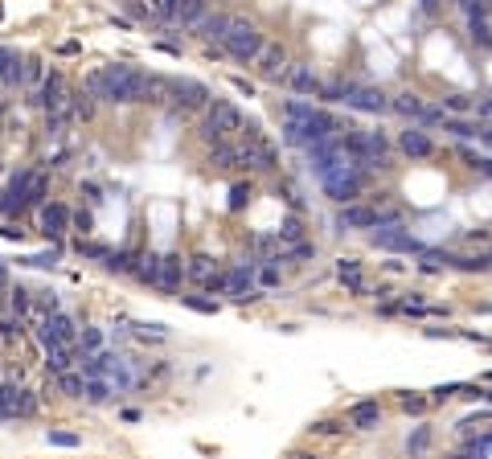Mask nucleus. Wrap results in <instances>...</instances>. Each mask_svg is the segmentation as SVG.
Instances as JSON below:
<instances>
[{"instance_id":"1a4fd4ad","label":"nucleus","mask_w":492,"mask_h":459,"mask_svg":"<svg viewBox=\"0 0 492 459\" xmlns=\"http://www.w3.org/2000/svg\"><path fill=\"white\" fill-rule=\"evenodd\" d=\"M205 123H213L222 135H234V131H242V111H238L234 103H226V99H213Z\"/></svg>"},{"instance_id":"c756f323","label":"nucleus","mask_w":492,"mask_h":459,"mask_svg":"<svg viewBox=\"0 0 492 459\" xmlns=\"http://www.w3.org/2000/svg\"><path fill=\"white\" fill-rule=\"evenodd\" d=\"M57 390H62L66 398H82V394H86V378H82V373H62V378H57Z\"/></svg>"},{"instance_id":"37998d69","label":"nucleus","mask_w":492,"mask_h":459,"mask_svg":"<svg viewBox=\"0 0 492 459\" xmlns=\"http://www.w3.org/2000/svg\"><path fill=\"white\" fill-rule=\"evenodd\" d=\"M476 103L468 99V94H448V111H456V115H464V111H472Z\"/></svg>"},{"instance_id":"a18cd8bd","label":"nucleus","mask_w":492,"mask_h":459,"mask_svg":"<svg viewBox=\"0 0 492 459\" xmlns=\"http://www.w3.org/2000/svg\"><path fill=\"white\" fill-rule=\"evenodd\" d=\"M131 267V254L119 250V254H107V271H127Z\"/></svg>"},{"instance_id":"4be33fe9","label":"nucleus","mask_w":492,"mask_h":459,"mask_svg":"<svg viewBox=\"0 0 492 459\" xmlns=\"http://www.w3.org/2000/svg\"><path fill=\"white\" fill-rule=\"evenodd\" d=\"M25 205H29V197H25V172H21V176L0 193V213H21Z\"/></svg>"},{"instance_id":"8fccbe9b","label":"nucleus","mask_w":492,"mask_h":459,"mask_svg":"<svg viewBox=\"0 0 492 459\" xmlns=\"http://www.w3.org/2000/svg\"><path fill=\"white\" fill-rule=\"evenodd\" d=\"M312 254H316V246H312V242H300V246L292 250V259H312Z\"/></svg>"},{"instance_id":"72a5a7b5","label":"nucleus","mask_w":492,"mask_h":459,"mask_svg":"<svg viewBox=\"0 0 492 459\" xmlns=\"http://www.w3.org/2000/svg\"><path fill=\"white\" fill-rule=\"evenodd\" d=\"M156 271H160V259H156V254H140L135 275H140V279H148V283H156Z\"/></svg>"},{"instance_id":"a878e982","label":"nucleus","mask_w":492,"mask_h":459,"mask_svg":"<svg viewBox=\"0 0 492 459\" xmlns=\"http://www.w3.org/2000/svg\"><path fill=\"white\" fill-rule=\"evenodd\" d=\"M205 8V0H168V16L172 21H197Z\"/></svg>"},{"instance_id":"de8ad7c7","label":"nucleus","mask_w":492,"mask_h":459,"mask_svg":"<svg viewBox=\"0 0 492 459\" xmlns=\"http://www.w3.org/2000/svg\"><path fill=\"white\" fill-rule=\"evenodd\" d=\"M337 275H361V263H357V259H341V263H337Z\"/></svg>"},{"instance_id":"5fc2aeb1","label":"nucleus","mask_w":492,"mask_h":459,"mask_svg":"<svg viewBox=\"0 0 492 459\" xmlns=\"http://www.w3.org/2000/svg\"><path fill=\"white\" fill-rule=\"evenodd\" d=\"M480 140H484V144L492 148V127H484V135H480Z\"/></svg>"},{"instance_id":"a19ab883","label":"nucleus","mask_w":492,"mask_h":459,"mask_svg":"<svg viewBox=\"0 0 492 459\" xmlns=\"http://www.w3.org/2000/svg\"><path fill=\"white\" fill-rule=\"evenodd\" d=\"M185 308H193V312H201V316H213V312H218V304H213V300H201V296H185Z\"/></svg>"},{"instance_id":"9d476101","label":"nucleus","mask_w":492,"mask_h":459,"mask_svg":"<svg viewBox=\"0 0 492 459\" xmlns=\"http://www.w3.org/2000/svg\"><path fill=\"white\" fill-rule=\"evenodd\" d=\"M374 246H382V250H402V254H423V246H419L402 226H382V230H374Z\"/></svg>"},{"instance_id":"412c9836","label":"nucleus","mask_w":492,"mask_h":459,"mask_svg":"<svg viewBox=\"0 0 492 459\" xmlns=\"http://www.w3.org/2000/svg\"><path fill=\"white\" fill-rule=\"evenodd\" d=\"M226 29H230V16H226V12H213V16H201V21H197V37H201V41H226Z\"/></svg>"},{"instance_id":"cd10ccee","label":"nucleus","mask_w":492,"mask_h":459,"mask_svg":"<svg viewBox=\"0 0 492 459\" xmlns=\"http://www.w3.org/2000/svg\"><path fill=\"white\" fill-rule=\"evenodd\" d=\"M86 398H90V402H111V398H115V382H111V378L86 382Z\"/></svg>"},{"instance_id":"79ce46f5","label":"nucleus","mask_w":492,"mask_h":459,"mask_svg":"<svg viewBox=\"0 0 492 459\" xmlns=\"http://www.w3.org/2000/svg\"><path fill=\"white\" fill-rule=\"evenodd\" d=\"M259 287H279V267L263 263V267H259Z\"/></svg>"},{"instance_id":"c85d7f7f","label":"nucleus","mask_w":492,"mask_h":459,"mask_svg":"<svg viewBox=\"0 0 492 459\" xmlns=\"http://www.w3.org/2000/svg\"><path fill=\"white\" fill-rule=\"evenodd\" d=\"M168 94H172V82H168V78L148 74V94H144V103H164Z\"/></svg>"},{"instance_id":"20e7f679","label":"nucleus","mask_w":492,"mask_h":459,"mask_svg":"<svg viewBox=\"0 0 492 459\" xmlns=\"http://www.w3.org/2000/svg\"><path fill=\"white\" fill-rule=\"evenodd\" d=\"M320 181H324V189H328L333 201H353V197L361 193V168H357V164H349V168H333V172H324Z\"/></svg>"},{"instance_id":"393cba45","label":"nucleus","mask_w":492,"mask_h":459,"mask_svg":"<svg viewBox=\"0 0 492 459\" xmlns=\"http://www.w3.org/2000/svg\"><path fill=\"white\" fill-rule=\"evenodd\" d=\"M45 193H49V181H45L41 172H25V197H29L33 205H49Z\"/></svg>"},{"instance_id":"4468645a","label":"nucleus","mask_w":492,"mask_h":459,"mask_svg":"<svg viewBox=\"0 0 492 459\" xmlns=\"http://www.w3.org/2000/svg\"><path fill=\"white\" fill-rule=\"evenodd\" d=\"M74 357H78V345H62V341L45 345V369H49L53 378L70 373V369H74Z\"/></svg>"},{"instance_id":"c9c22d12","label":"nucleus","mask_w":492,"mask_h":459,"mask_svg":"<svg viewBox=\"0 0 492 459\" xmlns=\"http://www.w3.org/2000/svg\"><path fill=\"white\" fill-rule=\"evenodd\" d=\"M448 127H452L460 140H480V135H484V127H472V123H464V119H452Z\"/></svg>"},{"instance_id":"603ef678","label":"nucleus","mask_w":492,"mask_h":459,"mask_svg":"<svg viewBox=\"0 0 492 459\" xmlns=\"http://www.w3.org/2000/svg\"><path fill=\"white\" fill-rule=\"evenodd\" d=\"M476 115H484V119H492V99H480V103H476Z\"/></svg>"},{"instance_id":"dca6fc26","label":"nucleus","mask_w":492,"mask_h":459,"mask_svg":"<svg viewBox=\"0 0 492 459\" xmlns=\"http://www.w3.org/2000/svg\"><path fill=\"white\" fill-rule=\"evenodd\" d=\"M172 99H177L181 107H189V111H197V107H205V99H209V90H205L201 82H193V78H181V82H172Z\"/></svg>"},{"instance_id":"aec40b11","label":"nucleus","mask_w":492,"mask_h":459,"mask_svg":"<svg viewBox=\"0 0 492 459\" xmlns=\"http://www.w3.org/2000/svg\"><path fill=\"white\" fill-rule=\"evenodd\" d=\"M398 148H402L406 156H415V160H427V156H431V140H427L419 127H406V131L398 135Z\"/></svg>"},{"instance_id":"f257e3e1","label":"nucleus","mask_w":492,"mask_h":459,"mask_svg":"<svg viewBox=\"0 0 492 459\" xmlns=\"http://www.w3.org/2000/svg\"><path fill=\"white\" fill-rule=\"evenodd\" d=\"M103 78H107V103H144L148 94V74L135 70V66H103Z\"/></svg>"},{"instance_id":"0eeeda50","label":"nucleus","mask_w":492,"mask_h":459,"mask_svg":"<svg viewBox=\"0 0 492 459\" xmlns=\"http://www.w3.org/2000/svg\"><path fill=\"white\" fill-rule=\"evenodd\" d=\"M255 62H259V70H263V78H267V82H287V70H292V66H287V53H283V45H279V41L263 45Z\"/></svg>"},{"instance_id":"58836bf2","label":"nucleus","mask_w":492,"mask_h":459,"mask_svg":"<svg viewBox=\"0 0 492 459\" xmlns=\"http://www.w3.org/2000/svg\"><path fill=\"white\" fill-rule=\"evenodd\" d=\"M45 439H49L53 447H78V443H82L74 431H45Z\"/></svg>"},{"instance_id":"13d9d810","label":"nucleus","mask_w":492,"mask_h":459,"mask_svg":"<svg viewBox=\"0 0 492 459\" xmlns=\"http://www.w3.org/2000/svg\"><path fill=\"white\" fill-rule=\"evenodd\" d=\"M0 90H4V82H0Z\"/></svg>"},{"instance_id":"4c0bfd02","label":"nucleus","mask_w":492,"mask_h":459,"mask_svg":"<svg viewBox=\"0 0 492 459\" xmlns=\"http://www.w3.org/2000/svg\"><path fill=\"white\" fill-rule=\"evenodd\" d=\"M82 353H103V332L99 328H82Z\"/></svg>"},{"instance_id":"f03ea898","label":"nucleus","mask_w":492,"mask_h":459,"mask_svg":"<svg viewBox=\"0 0 492 459\" xmlns=\"http://www.w3.org/2000/svg\"><path fill=\"white\" fill-rule=\"evenodd\" d=\"M238 62H255L259 49H263V33L255 29V21L246 16H230V29H226V41H222Z\"/></svg>"},{"instance_id":"473e14b6","label":"nucleus","mask_w":492,"mask_h":459,"mask_svg":"<svg viewBox=\"0 0 492 459\" xmlns=\"http://www.w3.org/2000/svg\"><path fill=\"white\" fill-rule=\"evenodd\" d=\"M94 103H99V99H94L90 90H78V94H74V111H78V119H90V115H94Z\"/></svg>"},{"instance_id":"3c124183","label":"nucleus","mask_w":492,"mask_h":459,"mask_svg":"<svg viewBox=\"0 0 492 459\" xmlns=\"http://www.w3.org/2000/svg\"><path fill=\"white\" fill-rule=\"evenodd\" d=\"M341 283H345L349 291H361V275H341Z\"/></svg>"},{"instance_id":"6ab92c4d","label":"nucleus","mask_w":492,"mask_h":459,"mask_svg":"<svg viewBox=\"0 0 492 459\" xmlns=\"http://www.w3.org/2000/svg\"><path fill=\"white\" fill-rule=\"evenodd\" d=\"M287 86H292L296 94H312V90H320L312 66H304V62H292V70H287Z\"/></svg>"},{"instance_id":"bb28decb","label":"nucleus","mask_w":492,"mask_h":459,"mask_svg":"<svg viewBox=\"0 0 492 459\" xmlns=\"http://www.w3.org/2000/svg\"><path fill=\"white\" fill-rule=\"evenodd\" d=\"M209 164H213V168H222V172H230V168H238V164H242V152H238V148H226V144H222V148H213Z\"/></svg>"},{"instance_id":"7ed1b4c3","label":"nucleus","mask_w":492,"mask_h":459,"mask_svg":"<svg viewBox=\"0 0 492 459\" xmlns=\"http://www.w3.org/2000/svg\"><path fill=\"white\" fill-rule=\"evenodd\" d=\"M37 410V398L16 386V382H0V419H29Z\"/></svg>"},{"instance_id":"864d4df0","label":"nucleus","mask_w":492,"mask_h":459,"mask_svg":"<svg viewBox=\"0 0 492 459\" xmlns=\"http://www.w3.org/2000/svg\"><path fill=\"white\" fill-rule=\"evenodd\" d=\"M8 287V271H4V263H0V291Z\"/></svg>"},{"instance_id":"2f4dec72","label":"nucleus","mask_w":492,"mask_h":459,"mask_svg":"<svg viewBox=\"0 0 492 459\" xmlns=\"http://www.w3.org/2000/svg\"><path fill=\"white\" fill-rule=\"evenodd\" d=\"M82 90H90L94 99H103V103H107V78H103V70H90V74L82 78Z\"/></svg>"},{"instance_id":"09e8293b","label":"nucleus","mask_w":492,"mask_h":459,"mask_svg":"<svg viewBox=\"0 0 492 459\" xmlns=\"http://www.w3.org/2000/svg\"><path fill=\"white\" fill-rule=\"evenodd\" d=\"M423 123H443V107H423Z\"/></svg>"},{"instance_id":"e433bc0d","label":"nucleus","mask_w":492,"mask_h":459,"mask_svg":"<svg viewBox=\"0 0 492 459\" xmlns=\"http://www.w3.org/2000/svg\"><path fill=\"white\" fill-rule=\"evenodd\" d=\"M279 238H283V242H300V238H304V226H300V218H287V222L279 226Z\"/></svg>"},{"instance_id":"ea45409f","label":"nucleus","mask_w":492,"mask_h":459,"mask_svg":"<svg viewBox=\"0 0 492 459\" xmlns=\"http://www.w3.org/2000/svg\"><path fill=\"white\" fill-rule=\"evenodd\" d=\"M427 443H431V431H427V427H419V431L411 435V443H406V451H411V456H423V451H427Z\"/></svg>"},{"instance_id":"f8f14e48","label":"nucleus","mask_w":492,"mask_h":459,"mask_svg":"<svg viewBox=\"0 0 492 459\" xmlns=\"http://www.w3.org/2000/svg\"><path fill=\"white\" fill-rule=\"evenodd\" d=\"M189 275V267H185V259L181 254H164L160 259V271H156V287L160 291H181V279Z\"/></svg>"},{"instance_id":"f3484780","label":"nucleus","mask_w":492,"mask_h":459,"mask_svg":"<svg viewBox=\"0 0 492 459\" xmlns=\"http://www.w3.org/2000/svg\"><path fill=\"white\" fill-rule=\"evenodd\" d=\"M337 222H341L345 230H378V209H365V205H345Z\"/></svg>"},{"instance_id":"423d86ee","label":"nucleus","mask_w":492,"mask_h":459,"mask_svg":"<svg viewBox=\"0 0 492 459\" xmlns=\"http://www.w3.org/2000/svg\"><path fill=\"white\" fill-rule=\"evenodd\" d=\"M341 103H349V107H357V111H374V115H382V111L390 107V99H386L382 90L357 86V82H341Z\"/></svg>"},{"instance_id":"2eb2a0df","label":"nucleus","mask_w":492,"mask_h":459,"mask_svg":"<svg viewBox=\"0 0 492 459\" xmlns=\"http://www.w3.org/2000/svg\"><path fill=\"white\" fill-rule=\"evenodd\" d=\"M70 209L66 205H57V201H49L45 209H41V230H45V238H62L66 230H70Z\"/></svg>"},{"instance_id":"6e6552de","label":"nucleus","mask_w":492,"mask_h":459,"mask_svg":"<svg viewBox=\"0 0 492 459\" xmlns=\"http://www.w3.org/2000/svg\"><path fill=\"white\" fill-rule=\"evenodd\" d=\"M37 341H41V349L53 345V341H62V345H78V324H74L70 316L53 312V316L45 320V328H37Z\"/></svg>"},{"instance_id":"5701e85b","label":"nucleus","mask_w":492,"mask_h":459,"mask_svg":"<svg viewBox=\"0 0 492 459\" xmlns=\"http://www.w3.org/2000/svg\"><path fill=\"white\" fill-rule=\"evenodd\" d=\"M0 82H4V86L25 82V62H21L12 49H4V45H0Z\"/></svg>"},{"instance_id":"f704fd0d","label":"nucleus","mask_w":492,"mask_h":459,"mask_svg":"<svg viewBox=\"0 0 492 459\" xmlns=\"http://www.w3.org/2000/svg\"><path fill=\"white\" fill-rule=\"evenodd\" d=\"M45 78H49V74H45V66H41L37 57H25V82H29V86H37V82H45Z\"/></svg>"},{"instance_id":"9b49d317","label":"nucleus","mask_w":492,"mask_h":459,"mask_svg":"<svg viewBox=\"0 0 492 459\" xmlns=\"http://www.w3.org/2000/svg\"><path fill=\"white\" fill-rule=\"evenodd\" d=\"M242 152V168H250V172H267V168H275V148L267 144V140H246V148H238Z\"/></svg>"},{"instance_id":"ddd939ff","label":"nucleus","mask_w":492,"mask_h":459,"mask_svg":"<svg viewBox=\"0 0 492 459\" xmlns=\"http://www.w3.org/2000/svg\"><path fill=\"white\" fill-rule=\"evenodd\" d=\"M189 279H197V283L209 287V291H213V287H218V291L226 287V275H218V267H213L209 254H193V259H189Z\"/></svg>"},{"instance_id":"4d7b16f0","label":"nucleus","mask_w":492,"mask_h":459,"mask_svg":"<svg viewBox=\"0 0 492 459\" xmlns=\"http://www.w3.org/2000/svg\"><path fill=\"white\" fill-rule=\"evenodd\" d=\"M489 33H492V16H489Z\"/></svg>"},{"instance_id":"6e6d98bb","label":"nucleus","mask_w":492,"mask_h":459,"mask_svg":"<svg viewBox=\"0 0 492 459\" xmlns=\"http://www.w3.org/2000/svg\"><path fill=\"white\" fill-rule=\"evenodd\" d=\"M296 459H316V456H296Z\"/></svg>"},{"instance_id":"49530a36","label":"nucleus","mask_w":492,"mask_h":459,"mask_svg":"<svg viewBox=\"0 0 492 459\" xmlns=\"http://www.w3.org/2000/svg\"><path fill=\"white\" fill-rule=\"evenodd\" d=\"M402 410H406V415H423V410H427V402H423V398H411V394H402Z\"/></svg>"},{"instance_id":"b1692460","label":"nucleus","mask_w":492,"mask_h":459,"mask_svg":"<svg viewBox=\"0 0 492 459\" xmlns=\"http://www.w3.org/2000/svg\"><path fill=\"white\" fill-rule=\"evenodd\" d=\"M70 94H74V90L66 86V78H62L57 70L41 82V103H45V107H53V103H62V99H70Z\"/></svg>"},{"instance_id":"a211bd4d","label":"nucleus","mask_w":492,"mask_h":459,"mask_svg":"<svg viewBox=\"0 0 492 459\" xmlns=\"http://www.w3.org/2000/svg\"><path fill=\"white\" fill-rule=\"evenodd\" d=\"M382 423V406L378 402H357L353 410H349V427L353 431H374Z\"/></svg>"},{"instance_id":"7c9ffc66","label":"nucleus","mask_w":492,"mask_h":459,"mask_svg":"<svg viewBox=\"0 0 492 459\" xmlns=\"http://www.w3.org/2000/svg\"><path fill=\"white\" fill-rule=\"evenodd\" d=\"M390 107H394L398 115H411V119H419V115H423V99H419V94H398Z\"/></svg>"},{"instance_id":"39448f33","label":"nucleus","mask_w":492,"mask_h":459,"mask_svg":"<svg viewBox=\"0 0 492 459\" xmlns=\"http://www.w3.org/2000/svg\"><path fill=\"white\" fill-rule=\"evenodd\" d=\"M234 304H255L259 300V287H255V263H242L234 271H226V287H222Z\"/></svg>"},{"instance_id":"c03bdc74","label":"nucleus","mask_w":492,"mask_h":459,"mask_svg":"<svg viewBox=\"0 0 492 459\" xmlns=\"http://www.w3.org/2000/svg\"><path fill=\"white\" fill-rule=\"evenodd\" d=\"M246 201H250V189H246V185H234V189H230V209H242Z\"/></svg>"}]
</instances>
